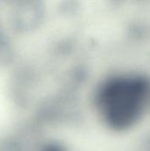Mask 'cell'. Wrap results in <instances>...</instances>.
Instances as JSON below:
<instances>
[{"instance_id": "1", "label": "cell", "mask_w": 150, "mask_h": 151, "mask_svg": "<svg viewBox=\"0 0 150 151\" xmlns=\"http://www.w3.org/2000/svg\"><path fill=\"white\" fill-rule=\"evenodd\" d=\"M150 95L148 79L139 74L118 77L103 93V106L110 123L117 128L133 126L143 114Z\"/></svg>"}]
</instances>
